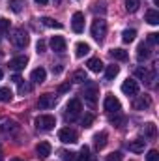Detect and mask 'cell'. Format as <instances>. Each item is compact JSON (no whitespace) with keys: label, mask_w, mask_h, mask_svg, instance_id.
I'll return each mask as SVG.
<instances>
[{"label":"cell","mask_w":159,"mask_h":161,"mask_svg":"<svg viewBox=\"0 0 159 161\" xmlns=\"http://www.w3.org/2000/svg\"><path fill=\"white\" fill-rule=\"evenodd\" d=\"M90 32H92V38H94V40L101 43V41L105 40V36H107V21H103V19H96V21L92 23Z\"/></svg>","instance_id":"6da1fadb"},{"label":"cell","mask_w":159,"mask_h":161,"mask_svg":"<svg viewBox=\"0 0 159 161\" xmlns=\"http://www.w3.org/2000/svg\"><path fill=\"white\" fill-rule=\"evenodd\" d=\"M82 113V103H80V99H69V103H68V107H66V120L73 122L79 118V114Z\"/></svg>","instance_id":"7a4b0ae2"},{"label":"cell","mask_w":159,"mask_h":161,"mask_svg":"<svg viewBox=\"0 0 159 161\" xmlns=\"http://www.w3.org/2000/svg\"><path fill=\"white\" fill-rule=\"evenodd\" d=\"M9 40H11V43H13L15 47H19V49H25V47L28 45L30 38H28V34H26L23 28H15V30H13V34L9 36Z\"/></svg>","instance_id":"3957f363"},{"label":"cell","mask_w":159,"mask_h":161,"mask_svg":"<svg viewBox=\"0 0 159 161\" xmlns=\"http://www.w3.org/2000/svg\"><path fill=\"white\" fill-rule=\"evenodd\" d=\"M103 109H105V113H109V114H118L120 109H122V105H120L118 97L114 96V94H107L105 96V101H103Z\"/></svg>","instance_id":"277c9868"},{"label":"cell","mask_w":159,"mask_h":161,"mask_svg":"<svg viewBox=\"0 0 159 161\" xmlns=\"http://www.w3.org/2000/svg\"><path fill=\"white\" fill-rule=\"evenodd\" d=\"M54 125H56V120L51 114H41V116L36 118V127L41 129V131H51Z\"/></svg>","instance_id":"5b68a950"},{"label":"cell","mask_w":159,"mask_h":161,"mask_svg":"<svg viewBox=\"0 0 159 161\" xmlns=\"http://www.w3.org/2000/svg\"><path fill=\"white\" fill-rule=\"evenodd\" d=\"M58 139H60L64 144H75L79 137H77V131H73V129H69V127H64V129L58 131Z\"/></svg>","instance_id":"8992f818"},{"label":"cell","mask_w":159,"mask_h":161,"mask_svg":"<svg viewBox=\"0 0 159 161\" xmlns=\"http://www.w3.org/2000/svg\"><path fill=\"white\" fill-rule=\"evenodd\" d=\"M135 77H139L140 80H144L146 84H154L156 82V69H146V68H137L135 69Z\"/></svg>","instance_id":"52a82bcc"},{"label":"cell","mask_w":159,"mask_h":161,"mask_svg":"<svg viewBox=\"0 0 159 161\" xmlns=\"http://www.w3.org/2000/svg\"><path fill=\"white\" fill-rule=\"evenodd\" d=\"M150 105H152L150 96H137V97L131 101V107H133L135 111H144V109H148Z\"/></svg>","instance_id":"ba28073f"},{"label":"cell","mask_w":159,"mask_h":161,"mask_svg":"<svg viewBox=\"0 0 159 161\" xmlns=\"http://www.w3.org/2000/svg\"><path fill=\"white\" fill-rule=\"evenodd\" d=\"M82 96H84V99H86L90 105H96V101H97V86H96V84H88V86H84Z\"/></svg>","instance_id":"9c48e42d"},{"label":"cell","mask_w":159,"mask_h":161,"mask_svg":"<svg viewBox=\"0 0 159 161\" xmlns=\"http://www.w3.org/2000/svg\"><path fill=\"white\" fill-rule=\"evenodd\" d=\"M54 105H56V96L54 94H43L38 99V107L40 109H52Z\"/></svg>","instance_id":"30bf717a"},{"label":"cell","mask_w":159,"mask_h":161,"mask_svg":"<svg viewBox=\"0 0 159 161\" xmlns=\"http://www.w3.org/2000/svg\"><path fill=\"white\" fill-rule=\"evenodd\" d=\"M122 92H123L125 96H137V94H139V82H137L135 79L123 80V84H122Z\"/></svg>","instance_id":"8fae6325"},{"label":"cell","mask_w":159,"mask_h":161,"mask_svg":"<svg viewBox=\"0 0 159 161\" xmlns=\"http://www.w3.org/2000/svg\"><path fill=\"white\" fill-rule=\"evenodd\" d=\"M71 28H73L75 34H80L84 30V15L80 11H75L73 13V17H71Z\"/></svg>","instance_id":"7c38bea8"},{"label":"cell","mask_w":159,"mask_h":161,"mask_svg":"<svg viewBox=\"0 0 159 161\" xmlns=\"http://www.w3.org/2000/svg\"><path fill=\"white\" fill-rule=\"evenodd\" d=\"M26 64H28V58H26V56H15V58L9 60V69H13V71H21V69L26 68Z\"/></svg>","instance_id":"4fadbf2b"},{"label":"cell","mask_w":159,"mask_h":161,"mask_svg":"<svg viewBox=\"0 0 159 161\" xmlns=\"http://www.w3.org/2000/svg\"><path fill=\"white\" fill-rule=\"evenodd\" d=\"M49 45H51V49L54 53H64L66 51V40L62 36H52V40L49 41Z\"/></svg>","instance_id":"5bb4252c"},{"label":"cell","mask_w":159,"mask_h":161,"mask_svg":"<svg viewBox=\"0 0 159 161\" xmlns=\"http://www.w3.org/2000/svg\"><path fill=\"white\" fill-rule=\"evenodd\" d=\"M150 54H152V51H150V47L142 41V43H139V47H137V58L142 62V60H148L150 58Z\"/></svg>","instance_id":"9a60e30c"},{"label":"cell","mask_w":159,"mask_h":161,"mask_svg":"<svg viewBox=\"0 0 159 161\" xmlns=\"http://www.w3.org/2000/svg\"><path fill=\"white\" fill-rule=\"evenodd\" d=\"M127 146H129V150H131V152H135V154H140V152H144L146 139H135V141H131Z\"/></svg>","instance_id":"2e32d148"},{"label":"cell","mask_w":159,"mask_h":161,"mask_svg":"<svg viewBox=\"0 0 159 161\" xmlns=\"http://www.w3.org/2000/svg\"><path fill=\"white\" fill-rule=\"evenodd\" d=\"M51 150H52V148H51V144H49V142H45V141L40 142V144L36 146V152H38V156H40L41 159L49 158V156H51Z\"/></svg>","instance_id":"e0dca14e"},{"label":"cell","mask_w":159,"mask_h":161,"mask_svg":"<svg viewBox=\"0 0 159 161\" xmlns=\"http://www.w3.org/2000/svg\"><path fill=\"white\" fill-rule=\"evenodd\" d=\"M45 77H47V71H45L43 68H36V69L30 73V79H32V82H36V84L43 82V80H45Z\"/></svg>","instance_id":"ac0fdd59"},{"label":"cell","mask_w":159,"mask_h":161,"mask_svg":"<svg viewBox=\"0 0 159 161\" xmlns=\"http://www.w3.org/2000/svg\"><path fill=\"white\" fill-rule=\"evenodd\" d=\"M157 137V127H156V124H146L144 125V139H148V141H154Z\"/></svg>","instance_id":"d6986e66"},{"label":"cell","mask_w":159,"mask_h":161,"mask_svg":"<svg viewBox=\"0 0 159 161\" xmlns=\"http://www.w3.org/2000/svg\"><path fill=\"white\" fill-rule=\"evenodd\" d=\"M86 66H88V69H90V71H94V73H99V71L105 68V66H103V62H101L99 58H90Z\"/></svg>","instance_id":"ffe728a7"},{"label":"cell","mask_w":159,"mask_h":161,"mask_svg":"<svg viewBox=\"0 0 159 161\" xmlns=\"http://www.w3.org/2000/svg\"><path fill=\"white\" fill-rule=\"evenodd\" d=\"M144 21L148 23V25H159V11H156V9H148L146 11V17H144Z\"/></svg>","instance_id":"44dd1931"},{"label":"cell","mask_w":159,"mask_h":161,"mask_svg":"<svg viewBox=\"0 0 159 161\" xmlns=\"http://www.w3.org/2000/svg\"><path fill=\"white\" fill-rule=\"evenodd\" d=\"M94 144H96V148H97V150L105 148V144H107V133H105V131L97 133V135L94 137Z\"/></svg>","instance_id":"7402d4cb"},{"label":"cell","mask_w":159,"mask_h":161,"mask_svg":"<svg viewBox=\"0 0 159 161\" xmlns=\"http://www.w3.org/2000/svg\"><path fill=\"white\" fill-rule=\"evenodd\" d=\"M111 56H112L114 60H120V62H125V60L129 58L127 51H123V49H112V51H111Z\"/></svg>","instance_id":"603a6c76"},{"label":"cell","mask_w":159,"mask_h":161,"mask_svg":"<svg viewBox=\"0 0 159 161\" xmlns=\"http://www.w3.org/2000/svg\"><path fill=\"white\" fill-rule=\"evenodd\" d=\"M90 53V45L88 43H77L75 45V56L77 58H82L84 54H88Z\"/></svg>","instance_id":"cb8c5ba5"},{"label":"cell","mask_w":159,"mask_h":161,"mask_svg":"<svg viewBox=\"0 0 159 161\" xmlns=\"http://www.w3.org/2000/svg\"><path fill=\"white\" fill-rule=\"evenodd\" d=\"M118 73H120V68H118V66H114V64L105 68V77H107V80H112Z\"/></svg>","instance_id":"d4e9b609"},{"label":"cell","mask_w":159,"mask_h":161,"mask_svg":"<svg viewBox=\"0 0 159 161\" xmlns=\"http://www.w3.org/2000/svg\"><path fill=\"white\" fill-rule=\"evenodd\" d=\"M135 36H137V30L127 28V30H123V32H122V41H123V43H131V41L135 40Z\"/></svg>","instance_id":"484cf974"},{"label":"cell","mask_w":159,"mask_h":161,"mask_svg":"<svg viewBox=\"0 0 159 161\" xmlns=\"http://www.w3.org/2000/svg\"><path fill=\"white\" fill-rule=\"evenodd\" d=\"M41 23L45 25V26H49V28H62V23H56L54 19H51V17H41Z\"/></svg>","instance_id":"4316f807"},{"label":"cell","mask_w":159,"mask_h":161,"mask_svg":"<svg viewBox=\"0 0 159 161\" xmlns=\"http://www.w3.org/2000/svg\"><path fill=\"white\" fill-rule=\"evenodd\" d=\"M11 97H13V94H11L9 88H0V101H2V103L11 101Z\"/></svg>","instance_id":"83f0119b"},{"label":"cell","mask_w":159,"mask_h":161,"mask_svg":"<svg viewBox=\"0 0 159 161\" xmlns=\"http://www.w3.org/2000/svg\"><path fill=\"white\" fill-rule=\"evenodd\" d=\"M139 6H140L139 0H125V9H127L129 13H135V11L139 9Z\"/></svg>","instance_id":"f1b7e54d"},{"label":"cell","mask_w":159,"mask_h":161,"mask_svg":"<svg viewBox=\"0 0 159 161\" xmlns=\"http://www.w3.org/2000/svg\"><path fill=\"white\" fill-rule=\"evenodd\" d=\"M23 6H25V0H9V8H11L15 13H21Z\"/></svg>","instance_id":"f546056e"},{"label":"cell","mask_w":159,"mask_h":161,"mask_svg":"<svg viewBox=\"0 0 159 161\" xmlns=\"http://www.w3.org/2000/svg\"><path fill=\"white\" fill-rule=\"evenodd\" d=\"M73 80H75V82H86V73H84V71H82V69H77V71H75V73H73Z\"/></svg>","instance_id":"4dcf8cb0"},{"label":"cell","mask_w":159,"mask_h":161,"mask_svg":"<svg viewBox=\"0 0 159 161\" xmlns=\"http://www.w3.org/2000/svg\"><path fill=\"white\" fill-rule=\"evenodd\" d=\"M77 161H92L88 146H82V150H80V156H79V159H77Z\"/></svg>","instance_id":"1f68e13d"},{"label":"cell","mask_w":159,"mask_h":161,"mask_svg":"<svg viewBox=\"0 0 159 161\" xmlns=\"http://www.w3.org/2000/svg\"><path fill=\"white\" fill-rule=\"evenodd\" d=\"M30 90H32V86H30V84H26V82H23V80L19 82V94H21V96H25V94H28Z\"/></svg>","instance_id":"d6a6232c"},{"label":"cell","mask_w":159,"mask_h":161,"mask_svg":"<svg viewBox=\"0 0 159 161\" xmlns=\"http://www.w3.org/2000/svg\"><path fill=\"white\" fill-rule=\"evenodd\" d=\"M0 32H9V21L0 17Z\"/></svg>","instance_id":"836d02e7"},{"label":"cell","mask_w":159,"mask_h":161,"mask_svg":"<svg viewBox=\"0 0 159 161\" xmlns=\"http://www.w3.org/2000/svg\"><path fill=\"white\" fill-rule=\"evenodd\" d=\"M146 161H159V152L157 150H150L148 156H146Z\"/></svg>","instance_id":"e575fe53"},{"label":"cell","mask_w":159,"mask_h":161,"mask_svg":"<svg viewBox=\"0 0 159 161\" xmlns=\"http://www.w3.org/2000/svg\"><path fill=\"white\" fill-rule=\"evenodd\" d=\"M107 161H122V154L120 152H112L107 156Z\"/></svg>","instance_id":"d590c367"},{"label":"cell","mask_w":159,"mask_h":161,"mask_svg":"<svg viewBox=\"0 0 159 161\" xmlns=\"http://www.w3.org/2000/svg\"><path fill=\"white\" fill-rule=\"evenodd\" d=\"M75 159V154L71 152H62V161H73Z\"/></svg>","instance_id":"8d00e7d4"},{"label":"cell","mask_w":159,"mask_h":161,"mask_svg":"<svg viewBox=\"0 0 159 161\" xmlns=\"http://www.w3.org/2000/svg\"><path fill=\"white\" fill-rule=\"evenodd\" d=\"M148 41H150V43H159V34H157V32L148 34Z\"/></svg>","instance_id":"74e56055"},{"label":"cell","mask_w":159,"mask_h":161,"mask_svg":"<svg viewBox=\"0 0 159 161\" xmlns=\"http://www.w3.org/2000/svg\"><path fill=\"white\" fill-rule=\"evenodd\" d=\"M92 122H94V116H92V114H88V116L82 120V125H84V127H90V124H92Z\"/></svg>","instance_id":"f35d334b"},{"label":"cell","mask_w":159,"mask_h":161,"mask_svg":"<svg viewBox=\"0 0 159 161\" xmlns=\"http://www.w3.org/2000/svg\"><path fill=\"white\" fill-rule=\"evenodd\" d=\"M111 122H112L114 125H118V127H122V124L125 122V118H123V116H120V118H111Z\"/></svg>","instance_id":"ab89813d"},{"label":"cell","mask_w":159,"mask_h":161,"mask_svg":"<svg viewBox=\"0 0 159 161\" xmlns=\"http://www.w3.org/2000/svg\"><path fill=\"white\" fill-rule=\"evenodd\" d=\"M68 90H69V82H64V84L58 86V92H60V94H64V92H68Z\"/></svg>","instance_id":"60d3db41"},{"label":"cell","mask_w":159,"mask_h":161,"mask_svg":"<svg viewBox=\"0 0 159 161\" xmlns=\"http://www.w3.org/2000/svg\"><path fill=\"white\" fill-rule=\"evenodd\" d=\"M45 47H47V45H45V41H43V40H40V41H38V45H36L38 53H43V51H45Z\"/></svg>","instance_id":"b9f144b4"},{"label":"cell","mask_w":159,"mask_h":161,"mask_svg":"<svg viewBox=\"0 0 159 161\" xmlns=\"http://www.w3.org/2000/svg\"><path fill=\"white\" fill-rule=\"evenodd\" d=\"M11 80H13V82H17V84H19V82H21V77H19V75H13V77H11Z\"/></svg>","instance_id":"7bdbcfd3"},{"label":"cell","mask_w":159,"mask_h":161,"mask_svg":"<svg viewBox=\"0 0 159 161\" xmlns=\"http://www.w3.org/2000/svg\"><path fill=\"white\" fill-rule=\"evenodd\" d=\"M47 2H49V0H36V4H40V6H45Z\"/></svg>","instance_id":"ee69618b"},{"label":"cell","mask_w":159,"mask_h":161,"mask_svg":"<svg viewBox=\"0 0 159 161\" xmlns=\"http://www.w3.org/2000/svg\"><path fill=\"white\" fill-rule=\"evenodd\" d=\"M0 161H4V154H2V150H0Z\"/></svg>","instance_id":"f6af8a7d"},{"label":"cell","mask_w":159,"mask_h":161,"mask_svg":"<svg viewBox=\"0 0 159 161\" xmlns=\"http://www.w3.org/2000/svg\"><path fill=\"white\" fill-rule=\"evenodd\" d=\"M11 161H25V159H19V158H13Z\"/></svg>","instance_id":"bcb514c9"},{"label":"cell","mask_w":159,"mask_h":161,"mask_svg":"<svg viewBox=\"0 0 159 161\" xmlns=\"http://www.w3.org/2000/svg\"><path fill=\"white\" fill-rule=\"evenodd\" d=\"M2 77H4V73H2V69H0V79H2Z\"/></svg>","instance_id":"7dc6e473"},{"label":"cell","mask_w":159,"mask_h":161,"mask_svg":"<svg viewBox=\"0 0 159 161\" xmlns=\"http://www.w3.org/2000/svg\"><path fill=\"white\" fill-rule=\"evenodd\" d=\"M56 2H60V0H56Z\"/></svg>","instance_id":"c3c4849f"}]
</instances>
